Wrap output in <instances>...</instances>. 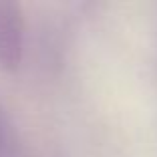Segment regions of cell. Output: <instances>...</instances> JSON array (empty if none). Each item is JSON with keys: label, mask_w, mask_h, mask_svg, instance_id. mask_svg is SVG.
Instances as JSON below:
<instances>
[{"label": "cell", "mask_w": 157, "mask_h": 157, "mask_svg": "<svg viewBox=\"0 0 157 157\" xmlns=\"http://www.w3.org/2000/svg\"><path fill=\"white\" fill-rule=\"evenodd\" d=\"M18 30L12 14H6V6H0V60L10 62L18 50Z\"/></svg>", "instance_id": "cell-1"}]
</instances>
